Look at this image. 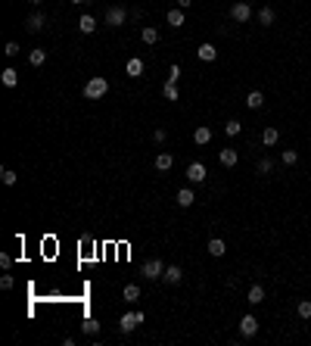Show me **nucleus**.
I'll use <instances>...</instances> for the list:
<instances>
[{"mask_svg": "<svg viewBox=\"0 0 311 346\" xmlns=\"http://www.w3.org/2000/svg\"><path fill=\"white\" fill-rule=\"evenodd\" d=\"M162 94H165V100H181V94H178V84H174V81H165Z\"/></svg>", "mask_w": 311, "mask_h": 346, "instance_id": "28", "label": "nucleus"}, {"mask_svg": "<svg viewBox=\"0 0 311 346\" xmlns=\"http://www.w3.org/2000/svg\"><path fill=\"white\" fill-rule=\"evenodd\" d=\"M69 3H84V0H69Z\"/></svg>", "mask_w": 311, "mask_h": 346, "instance_id": "41", "label": "nucleus"}, {"mask_svg": "<svg viewBox=\"0 0 311 346\" xmlns=\"http://www.w3.org/2000/svg\"><path fill=\"white\" fill-rule=\"evenodd\" d=\"M137 324H144V312H124V315L119 318V327H122V334H131Z\"/></svg>", "mask_w": 311, "mask_h": 346, "instance_id": "2", "label": "nucleus"}, {"mask_svg": "<svg viewBox=\"0 0 311 346\" xmlns=\"http://www.w3.org/2000/svg\"><path fill=\"white\" fill-rule=\"evenodd\" d=\"M131 13H124L122 6H109L106 10V25H112V28H119V25H124V19H128Z\"/></svg>", "mask_w": 311, "mask_h": 346, "instance_id": "5", "label": "nucleus"}, {"mask_svg": "<svg viewBox=\"0 0 311 346\" xmlns=\"http://www.w3.org/2000/svg\"><path fill=\"white\" fill-rule=\"evenodd\" d=\"M246 300L252 302V306L265 302V287H262V284H252V287H249V293H246Z\"/></svg>", "mask_w": 311, "mask_h": 346, "instance_id": "12", "label": "nucleus"}, {"mask_svg": "<svg viewBox=\"0 0 311 346\" xmlns=\"http://www.w3.org/2000/svg\"><path fill=\"white\" fill-rule=\"evenodd\" d=\"M78 28L84 31V35H94V31H97V22H94V16H87V13H84L81 19H78Z\"/></svg>", "mask_w": 311, "mask_h": 346, "instance_id": "19", "label": "nucleus"}, {"mask_svg": "<svg viewBox=\"0 0 311 346\" xmlns=\"http://www.w3.org/2000/svg\"><path fill=\"white\" fill-rule=\"evenodd\" d=\"M13 275H3V277H0V287H3V290H13Z\"/></svg>", "mask_w": 311, "mask_h": 346, "instance_id": "36", "label": "nucleus"}, {"mask_svg": "<svg viewBox=\"0 0 311 346\" xmlns=\"http://www.w3.org/2000/svg\"><path fill=\"white\" fill-rule=\"evenodd\" d=\"M246 106L249 109H262L265 106V94H262V91H249V94H246Z\"/></svg>", "mask_w": 311, "mask_h": 346, "instance_id": "15", "label": "nucleus"}, {"mask_svg": "<svg viewBox=\"0 0 311 346\" xmlns=\"http://www.w3.org/2000/svg\"><path fill=\"white\" fill-rule=\"evenodd\" d=\"M280 159H283V165H296L299 162V153H296V150H283Z\"/></svg>", "mask_w": 311, "mask_h": 346, "instance_id": "31", "label": "nucleus"}, {"mask_svg": "<svg viewBox=\"0 0 311 346\" xmlns=\"http://www.w3.org/2000/svg\"><path fill=\"white\" fill-rule=\"evenodd\" d=\"M187 181L203 184V181H206V165H203V162H190V165H187Z\"/></svg>", "mask_w": 311, "mask_h": 346, "instance_id": "7", "label": "nucleus"}, {"mask_svg": "<svg viewBox=\"0 0 311 346\" xmlns=\"http://www.w3.org/2000/svg\"><path fill=\"white\" fill-rule=\"evenodd\" d=\"M240 334L243 337H255L258 334V318L255 315H243L240 318Z\"/></svg>", "mask_w": 311, "mask_h": 346, "instance_id": "6", "label": "nucleus"}, {"mask_svg": "<svg viewBox=\"0 0 311 346\" xmlns=\"http://www.w3.org/2000/svg\"><path fill=\"white\" fill-rule=\"evenodd\" d=\"M106 94H109V81L103 78V75H94V78L84 84V97H87V100H100Z\"/></svg>", "mask_w": 311, "mask_h": 346, "instance_id": "1", "label": "nucleus"}, {"mask_svg": "<svg viewBox=\"0 0 311 346\" xmlns=\"http://www.w3.org/2000/svg\"><path fill=\"white\" fill-rule=\"evenodd\" d=\"M178 6H181V10H190V6H193V0H178Z\"/></svg>", "mask_w": 311, "mask_h": 346, "instance_id": "39", "label": "nucleus"}, {"mask_svg": "<svg viewBox=\"0 0 311 346\" xmlns=\"http://www.w3.org/2000/svg\"><path fill=\"white\" fill-rule=\"evenodd\" d=\"M274 19H277V16H274L271 6H262V10H258V22H262V25H274Z\"/></svg>", "mask_w": 311, "mask_h": 346, "instance_id": "27", "label": "nucleus"}, {"mask_svg": "<svg viewBox=\"0 0 311 346\" xmlns=\"http://www.w3.org/2000/svg\"><path fill=\"white\" fill-rule=\"evenodd\" d=\"M168 25H171V28H181L184 25V10L178 6V10H168Z\"/></svg>", "mask_w": 311, "mask_h": 346, "instance_id": "24", "label": "nucleus"}, {"mask_svg": "<svg viewBox=\"0 0 311 346\" xmlns=\"http://www.w3.org/2000/svg\"><path fill=\"white\" fill-rule=\"evenodd\" d=\"M224 131H228V134H230V138H237V134H240V131H243V125H240V122H237V119H230V122H228V125H224Z\"/></svg>", "mask_w": 311, "mask_h": 346, "instance_id": "32", "label": "nucleus"}, {"mask_svg": "<svg viewBox=\"0 0 311 346\" xmlns=\"http://www.w3.org/2000/svg\"><path fill=\"white\" fill-rule=\"evenodd\" d=\"M230 19H233V22H240V25H246V22L252 19V6L246 3V0L233 3V6H230Z\"/></svg>", "mask_w": 311, "mask_h": 346, "instance_id": "3", "label": "nucleus"}, {"mask_svg": "<svg viewBox=\"0 0 311 346\" xmlns=\"http://www.w3.org/2000/svg\"><path fill=\"white\" fill-rule=\"evenodd\" d=\"M218 162H221L224 168H233V165L240 162V153H237L233 147H228V150H221V153H218Z\"/></svg>", "mask_w": 311, "mask_h": 346, "instance_id": "8", "label": "nucleus"}, {"mask_svg": "<svg viewBox=\"0 0 311 346\" xmlns=\"http://www.w3.org/2000/svg\"><path fill=\"white\" fill-rule=\"evenodd\" d=\"M28 3H44V0H28Z\"/></svg>", "mask_w": 311, "mask_h": 346, "instance_id": "40", "label": "nucleus"}, {"mask_svg": "<svg viewBox=\"0 0 311 346\" xmlns=\"http://www.w3.org/2000/svg\"><path fill=\"white\" fill-rule=\"evenodd\" d=\"M124 72H128L131 78H140V75H144V60H140V56H134V60H128V66H124Z\"/></svg>", "mask_w": 311, "mask_h": 346, "instance_id": "13", "label": "nucleus"}, {"mask_svg": "<svg viewBox=\"0 0 311 346\" xmlns=\"http://www.w3.org/2000/svg\"><path fill=\"white\" fill-rule=\"evenodd\" d=\"M13 265V256H6V253H0V268H3V272H6V268H10Z\"/></svg>", "mask_w": 311, "mask_h": 346, "instance_id": "38", "label": "nucleus"}, {"mask_svg": "<svg viewBox=\"0 0 311 346\" xmlns=\"http://www.w3.org/2000/svg\"><path fill=\"white\" fill-rule=\"evenodd\" d=\"M0 78H3L6 88H16V84H19V72H16V69H3V75H0Z\"/></svg>", "mask_w": 311, "mask_h": 346, "instance_id": "26", "label": "nucleus"}, {"mask_svg": "<svg viewBox=\"0 0 311 346\" xmlns=\"http://www.w3.org/2000/svg\"><path fill=\"white\" fill-rule=\"evenodd\" d=\"M271 172H274V159L271 156L258 159V175H271Z\"/></svg>", "mask_w": 311, "mask_h": 346, "instance_id": "29", "label": "nucleus"}, {"mask_svg": "<svg viewBox=\"0 0 311 346\" xmlns=\"http://www.w3.org/2000/svg\"><path fill=\"white\" fill-rule=\"evenodd\" d=\"M181 277H184V268L181 265H165V275H162L165 284H181Z\"/></svg>", "mask_w": 311, "mask_h": 346, "instance_id": "9", "label": "nucleus"}, {"mask_svg": "<svg viewBox=\"0 0 311 346\" xmlns=\"http://www.w3.org/2000/svg\"><path fill=\"white\" fill-rule=\"evenodd\" d=\"M171 165H174V156L171 153H159L156 156V168H159V172H168Z\"/></svg>", "mask_w": 311, "mask_h": 346, "instance_id": "22", "label": "nucleus"}, {"mask_svg": "<svg viewBox=\"0 0 311 346\" xmlns=\"http://www.w3.org/2000/svg\"><path fill=\"white\" fill-rule=\"evenodd\" d=\"M196 53H199V60H203V63H212V60H218V47H215V44H199V50H196Z\"/></svg>", "mask_w": 311, "mask_h": 346, "instance_id": "11", "label": "nucleus"}, {"mask_svg": "<svg viewBox=\"0 0 311 346\" xmlns=\"http://www.w3.org/2000/svg\"><path fill=\"white\" fill-rule=\"evenodd\" d=\"M206 250L212 253L215 259H221L224 253H228V247H224V240H221V237H212V240H208V247H206Z\"/></svg>", "mask_w": 311, "mask_h": 346, "instance_id": "16", "label": "nucleus"}, {"mask_svg": "<svg viewBox=\"0 0 311 346\" xmlns=\"http://www.w3.org/2000/svg\"><path fill=\"white\" fill-rule=\"evenodd\" d=\"M122 300H124V302H137V300H140V287H137V284H128V287L122 290Z\"/></svg>", "mask_w": 311, "mask_h": 346, "instance_id": "21", "label": "nucleus"}, {"mask_svg": "<svg viewBox=\"0 0 311 346\" xmlns=\"http://www.w3.org/2000/svg\"><path fill=\"white\" fill-rule=\"evenodd\" d=\"M28 63L35 66V69H41V66L47 63V50H44V47H35V50L28 53Z\"/></svg>", "mask_w": 311, "mask_h": 346, "instance_id": "14", "label": "nucleus"}, {"mask_svg": "<svg viewBox=\"0 0 311 346\" xmlns=\"http://www.w3.org/2000/svg\"><path fill=\"white\" fill-rule=\"evenodd\" d=\"M277 140H280V131H277V128H271V125H268V128L262 131V143H265V147H274Z\"/></svg>", "mask_w": 311, "mask_h": 346, "instance_id": "20", "label": "nucleus"}, {"mask_svg": "<svg viewBox=\"0 0 311 346\" xmlns=\"http://www.w3.org/2000/svg\"><path fill=\"white\" fill-rule=\"evenodd\" d=\"M174 200H178V206H184V209H190L193 203H196V197H193V190H190V187L178 190V197H174Z\"/></svg>", "mask_w": 311, "mask_h": 346, "instance_id": "17", "label": "nucleus"}, {"mask_svg": "<svg viewBox=\"0 0 311 346\" xmlns=\"http://www.w3.org/2000/svg\"><path fill=\"white\" fill-rule=\"evenodd\" d=\"M44 25H47L44 13H31L28 19H25V28H28V31H41V28H44Z\"/></svg>", "mask_w": 311, "mask_h": 346, "instance_id": "10", "label": "nucleus"}, {"mask_svg": "<svg viewBox=\"0 0 311 346\" xmlns=\"http://www.w3.org/2000/svg\"><path fill=\"white\" fill-rule=\"evenodd\" d=\"M165 275V262L162 259H146L144 262V277H149V281H156V277Z\"/></svg>", "mask_w": 311, "mask_h": 346, "instance_id": "4", "label": "nucleus"}, {"mask_svg": "<svg viewBox=\"0 0 311 346\" xmlns=\"http://www.w3.org/2000/svg\"><path fill=\"white\" fill-rule=\"evenodd\" d=\"M296 312H299V318H311V300H302L296 306Z\"/></svg>", "mask_w": 311, "mask_h": 346, "instance_id": "30", "label": "nucleus"}, {"mask_svg": "<svg viewBox=\"0 0 311 346\" xmlns=\"http://www.w3.org/2000/svg\"><path fill=\"white\" fill-rule=\"evenodd\" d=\"M212 140V128H206V125H199L196 131H193V143H199V147H203V143H208Z\"/></svg>", "mask_w": 311, "mask_h": 346, "instance_id": "18", "label": "nucleus"}, {"mask_svg": "<svg viewBox=\"0 0 311 346\" xmlns=\"http://www.w3.org/2000/svg\"><path fill=\"white\" fill-rule=\"evenodd\" d=\"M140 38H144V44H156V41H159V31L153 28V25H144V31H140Z\"/></svg>", "mask_w": 311, "mask_h": 346, "instance_id": "25", "label": "nucleus"}, {"mask_svg": "<svg viewBox=\"0 0 311 346\" xmlns=\"http://www.w3.org/2000/svg\"><path fill=\"white\" fill-rule=\"evenodd\" d=\"M3 53H6V56H16V53H19V44H16V41H10V44L3 47Z\"/></svg>", "mask_w": 311, "mask_h": 346, "instance_id": "37", "label": "nucleus"}, {"mask_svg": "<svg viewBox=\"0 0 311 346\" xmlns=\"http://www.w3.org/2000/svg\"><path fill=\"white\" fill-rule=\"evenodd\" d=\"M0 175H3V184H16V172H13V168H3Z\"/></svg>", "mask_w": 311, "mask_h": 346, "instance_id": "34", "label": "nucleus"}, {"mask_svg": "<svg viewBox=\"0 0 311 346\" xmlns=\"http://www.w3.org/2000/svg\"><path fill=\"white\" fill-rule=\"evenodd\" d=\"M178 78H181V66L174 63L171 69H168V81H174V84H178Z\"/></svg>", "mask_w": 311, "mask_h": 346, "instance_id": "33", "label": "nucleus"}, {"mask_svg": "<svg viewBox=\"0 0 311 346\" xmlns=\"http://www.w3.org/2000/svg\"><path fill=\"white\" fill-rule=\"evenodd\" d=\"M153 140H156V143H159V147H162V143H165V140H168V134H165V131H162V128H156V131H153Z\"/></svg>", "mask_w": 311, "mask_h": 346, "instance_id": "35", "label": "nucleus"}, {"mask_svg": "<svg viewBox=\"0 0 311 346\" xmlns=\"http://www.w3.org/2000/svg\"><path fill=\"white\" fill-rule=\"evenodd\" d=\"M81 331L87 334V337H97V334H100V322H97V318H84Z\"/></svg>", "mask_w": 311, "mask_h": 346, "instance_id": "23", "label": "nucleus"}]
</instances>
